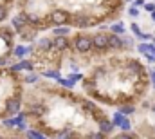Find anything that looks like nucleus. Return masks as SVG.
<instances>
[{"label": "nucleus", "instance_id": "obj_1", "mask_svg": "<svg viewBox=\"0 0 155 139\" xmlns=\"http://www.w3.org/2000/svg\"><path fill=\"white\" fill-rule=\"evenodd\" d=\"M71 49H72L76 54H79V56L90 54V53H92V35L76 33V35L71 38Z\"/></svg>", "mask_w": 155, "mask_h": 139}, {"label": "nucleus", "instance_id": "obj_2", "mask_svg": "<svg viewBox=\"0 0 155 139\" xmlns=\"http://www.w3.org/2000/svg\"><path fill=\"white\" fill-rule=\"evenodd\" d=\"M92 53L96 56H103V54L110 53V47H108V33L97 31L96 35H92Z\"/></svg>", "mask_w": 155, "mask_h": 139}, {"label": "nucleus", "instance_id": "obj_3", "mask_svg": "<svg viewBox=\"0 0 155 139\" xmlns=\"http://www.w3.org/2000/svg\"><path fill=\"white\" fill-rule=\"evenodd\" d=\"M20 110H22V94H20V92H16V94L9 96V98L5 100L2 117H4V119H5V117H11V116L18 114Z\"/></svg>", "mask_w": 155, "mask_h": 139}, {"label": "nucleus", "instance_id": "obj_4", "mask_svg": "<svg viewBox=\"0 0 155 139\" xmlns=\"http://www.w3.org/2000/svg\"><path fill=\"white\" fill-rule=\"evenodd\" d=\"M71 11L67 9H61V7H56L49 13V22L51 25L54 27H61V25H71Z\"/></svg>", "mask_w": 155, "mask_h": 139}, {"label": "nucleus", "instance_id": "obj_5", "mask_svg": "<svg viewBox=\"0 0 155 139\" xmlns=\"http://www.w3.org/2000/svg\"><path fill=\"white\" fill-rule=\"evenodd\" d=\"M79 107H81V110H83L85 114H88L90 117H94V121H99L101 117H105L103 110L94 103L92 100H85V98H83V100L79 101Z\"/></svg>", "mask_w": 155, "mask_h": 139}, {"label": "nucleus", "instance_id": "obj_6", "mask_svg": "<svg viewBox=\"0 0 155 139\" xmlns=\"http://www.w3.org/2000/svg\"><path fill=\"white\" fill-rule=\"evenodd\" d=\"M71 27L79 29V31L88 29V27H92V18L87 13H74L71 16Z\"/></svg>", "mask_w": 155, "mask_h": 139}, {"label": "nucleus", "instance_id": "obj_7", "mask_svg": "<svg viewBox=\"0 0 155 139\" xmlns=\"http://www.w3.org/2000/svg\"><path fill=\"white\" fill-rule=\"evenodd\" d=\"M35 51H38L40 54H49L54 51V36L49 38V36H41L35 42Z\"/></svg>", "mask_w": 155, "mask_h": 139}, {"label": "nucleus", "instance_id": "obj_8", "mask_svg": "<svg viewBox=\"0 0 155 139\" xmlns=\"http://www.w3.org/2000/svg\"><path fill=\"white\" fill-rule=\"evenodd\" d=\"M11 27H13V31H15L16 35H20L24 29L29 27V22H27V15H25V11L16 13V15L11 18Z\"/></svg>", "mask_w": 155, "mask_h": 139}, {"label": "nucleus", "instance_id": "obj_9", "mask_svg": "<svg viewBox=\"0 0 155 139\" xmlns=\"http://www.w3.org/2000/svg\"><path fill=\"white\" fill-rule=\"evenodd\" d=\"M112 123H114L116 128H121V132H130V130H132V121H130V117L124 116V114H121L119 110L114 112V116H112Z\"/></svg>", "mask_w": 155, "mask_h": 139}, {"label": "nucleus", "instance_id": "obj_10", "mask_svg": "<svg viewBox=\"0 0 155 139\" xmlns=\"http://www.w3.org/2000/svg\"><path fill=\"white\" fill-rule=\"evenodd\" d=\"M31 53H35V45L33 43L31 45H15L13 51H11L13 58H16V60H25V56L31 54Z\"/></svg>", "mask_w": 155, "mask_h": 139}, {"label": "nucleus", "instance_id": "obj_11", "mask_svg": "<svg viewBox=\"0 0 155 139\" xmlns=\"http://www.w3.org/2000/svg\"><path fill=\"white\" fill-rule=\"evenodd\" d=\"M71 49V38L69 36H54V51L63 54Z\"/></svg>", "mask_w": 155, "mask_h": 139}, {"label": "nucleus", "instance_id": "obj_12", "mask_svg": "<svg viewBox=\"0 0 155 139\" xmlns=\"http://www.w3.org/2000/svg\"><path fill=\"white\" fill-rule=\"evenodd\" d=\"M96 125H97V130H99V132H103L105 136H110V134L114 132V128H116V127H114V123H112V119H108L107 116H105V117H101L99 121H96Z\"/></svg>", "mask_w": 155, "mask_h": 139}, {"label": "nucleus", "instance_id": "obj_13", "mask_svg": "<svg viewBox=\"0 0 155 139\" xmlns=\"http://www.w3.org/2000/svg\"><path fill=\"white\" fill-rule=\"evenodd\" d=\"M9 70H13V72H31V70H35V63L31 60H20L18 63H13Z\"/></svg>", "mask_w": 155, "mask_h": 139}, {"label": "nucleus", "instance_id": "obj_14", "mask_svg": "<svg viewBox=\"0 0 155 139\" xmlns=\"http://www.w3.org/2000/svg\"><path fill=\"white\" fill-rule=\"evenodd\" d=\"M45 112H47V108L41 103H29L25 107V114L27 116H33V117H41Z\"/></svg>", "mask_w": 155, "mask_h": 139}, {"label": "nucleus", "instance_id": "obj_15", "mask_svg": "<svg viewBox=\"0 0 155 139\" xmlns=\"http://www.w3.org/2000/svg\"><path fill=\"white\" fill-rule=\"evenodd\" d=\"M108 47H110V53H123V40L119 35L114 33H108Z\"/></svg>", "mask_w": 155, "mask_h": 139}, {"label": "nucleus", "instance_id": "obj_16", "mask_svg": "<svg viewBox=\"0 0 155 139\" xmlns=\"http://www.w3.org/2000/svg\"><path fill=\"white\" fill-rule=\"evenodd\" d=\"M110 33L119 35V36H124V33H126V27H124V24H123V22H114V24L110 25Z\"/></svg>", "mask_w": 155, "mask_h": 139}, {"label": "nucleus", "instance_id": "obj_17", "mask_svg": "<svg viewBox=\"0 0 155 139\" xmlns=\"http://www.w3.org/2000/svg\"><path fill=\"white\" fill-rule=\"evenodd\" d=\"M135 110H137V107L134 103H123L119 107V112L124 116H132V114H135Z\"/></svg>", "mask_w": 155, "mask_h": 139}, {"label": "nucleus", "instance_id": "obj_18", "mask_svg": "<svg viewBox=\"0 0 155 139\" xmlns=\"http://www.w3.org/2000/svg\"><path fill=\"white\" fill-rule=\"evenodd\" d=\"M41 74L45 76V78H51V80H60L61 78V72H60V69H47V70H41Z\"/></svg>", "mask_w": 155, "mask_h": 139}, {"label": "nucleus", "instance_id": "obj_19", "mask_svg": "<svg viewBox=\"0 0 155 139\" xmlns=\"http://www.w3.org/2000/svg\"><path fill=\"white\" fill-rule=\"evenodd\" d=\"M2 123H4V127H5V128H16V127H18V123H20V119H18L16 116H11V117H5Z\"/></svg>", "mask_w": 155, "mask_h": 139}, {"label": "nucleus", "instance_id": "obj_20", "mask_svg": "<svg viewBox=\"0 0 155 139\" xmlns=\"http://www.w3.org/2000/svg\"><path fill=\"white\" fill-rule=\"evenodd\" d=\"M38 78H40L38 74H36L35 70H31V72H27V74L24 76V83H25V85H33V83L38 81Z\"/></svg>", "mask_w": 155, "mask_h": 139}, {"label": "nucleus", "instance_id": "obj_21", "mask_svg": "<svg viewBox=\"0 0 155 139\" xmlns=\"http://www.w3.org/2000/svg\"><path fill=\"white\" fill-rule=\"evenodd\" d=\"M69 35H71V27H67V25L52 29V36H69Z\"/></svg>", "mask_w": 155, "mask_h": 139}, {"label": "nucleus", "instance_id": "obj_22", "mask_svg": "<svg viewBox=\"0 0 155 139\" xmlns=\"http://www.w3.org/2000/svg\"><path fill=\"white\" fill-rule=\"evenodd\" d=\"M25 137L27 139H47V136L38 132V130H25Z\"/></svg>", "mask_w": 155, "mask_h": 139}, {"label": "nucleus", "instance_id": "obj_23", "mask_svg": "<svg viewBox=\"0 0 155 139\" xmlns=\"http://www.w3.org/2000/svg\"><path fill=\"white\" fill-rule=\"evenodd\" d=\"M135 49H137V53H141V54L144 56V54L148 53V49H150V42H141V43H137Z\"/></svg>", "mask_w": 155, "mask_h": 139}, {"label": "nucleus", "instance_id": "obj_24", "mask_svg": "<svg viewBox=\"0 0 155 139\" xmlns=\"http://www.w3.org/2000/svg\"><path fill=\"white\" fill-rule=\"evenodd\" d=\"M85 139H107V136H105L103 132H99V130H92V132L87 134Z\"/></svg>", "mask_w": 155, "mask_h": 139}, {"label": "nucleus", "instance_id": "obj_25", "mask_svg": "<svg viewBox=\"0 0 155 139\" xmlns=\"http://www.w3.org/2000/svg\"><path fill=\"white\" fill-rule=\"evenodd\" d=\"M112 139H137V136H135V134H132V132H121V134L114 136Z\"/></svg>", "mask_w": 155, "mask_h": 139}, {"label": "nucleus", "instance_id": "obj_26", "mask_svg": "<svg viewBox=\"0 0 155 139\" xmlns=\"http://www.w3.org/2000/svg\"><path fill=\"white\" fill-rule=\"evenodd\" d=\"M58 83H60L61 87H65V89H72V87H74V83H72L69 78H60V80H58Z\"/></svg>", "mask_w": 155, "mask_h": 139}, {"label": "nucleus", "instance_id": "obj_27", "mask_svg": "<svg viewBox=\"0 0 155 139\" xmlns=\"http://www.w3.org/2000/svg\"><path fill=\"white\" fill-rule=\"evenodd\" d=\"M7 13H9V7L4 5V4H0V24L7 18Z\"/></svg>", "mask_w": 155, "mask_h": 139}, {"label": "nucleus", "instance_id": "obj_28", "mask_svg": "<svg viewBox=\"0 0 155 139\" xmlns=\"http://www.w3.org/2000/svg\"><path fill=\"white\" fill-rule=\"evenodd\" d=\"M128 15L132 16V18H137L141 13H139V7H135V5H132V7H128Z\"/></svg>", "mask_w": 155, "mask_h": 139}, {"label": "nucleus", "instance_id": "obj_29", "mask_svg": "<svg viewBox=\"0 0 155 139\" xmlns=\"http://www.w3.org/2000/svg\"><path fill=\"white\" fill-rule=\"evenodd\" d=\"M9 63H11V60H9L7 56L0 54V67H5V65H9Z\"/></svg>", "mask_w": 155, "mask_h": 139}, {"label": "nucleus", "instance_id": "obj_30", "mask_svg": "<svg viewBox=\"0 0 155 139\" xmlns=\"http://www.w3.org/2000/svg\"><path fill=\"white\" fill-rule=\"evenodd\" d=\"M144 11L153 13V11H155V2H148V4H144Z\"/></svg>", "mask_w": 155, "mask_h": 139}, {"label": "nucleus", "instance_id": "obj_31", "mask_svg": "<svg viewBox=\"0 0 155 139\" xmlns=\"http://www.w3.org/2000/svg\"><path fill=\"white\" fill-rule=\"evenodd\" d=\"M148 76H150V83L153 85V90H155V69L150 70V74H148Z\"/></svg>", "mask_w": 155, "mask_h": 139}, {"label": "nucleus", "instance_id": "obj_32", "mask_svg": "<svg viewBox=\"0 0 155 139\" xmlns=\"http://www.w3.org/2000/svg\"><path fill=\"white\" fill-rule=\"evenodd\" d=\"M144 4H146L144 0H135V2H134V5H135V7H144Z\"/></svg>", "mask_w": 155, "mask_h": 139}, {"label": "nucleus", "instance_id": "obj_33", "mask_svg": "<svg viewBox=\"0 0 155 139\" xmlns=\"http://www.w3.org/2000/svg\"><path fill=\"white\" fill-rule=\"evenodd\" d=\"M148 53H150L152 56H155V43H152V42H150V49H148Z\"/></svg>", "mask_w": 155, "mask_h": 139}, {"label": "nucleus", "instance_id": "obj_34", "mask_svg": "<svg viewBox=\"0 0 155 139\" xmlns=\"http://www.w3.org/2000/svg\"><path fill=\"white\" fill-rule=\"evenodd\" d=\"M150 18H152V20L155 22V11H153V13H150Z\"/></svg>", "mask_w": 155, "mask_h": 139}, {"label": "nucleus", "instance_id": "obj_35", "mask_svg": "<svg viewBox=\"0 0 155 139\" xmlns=\"http://www.w3.org/2000/svg\"><path fill=\"white\" fill-rule=\"evenodd\" d=\"M150 108H152V112H155V103L152 105V107H150Z\"/></svg>", "mask_w": 155, "mask_h": 139}, {"label": "nucleus", "instance_id": "obj_36", "mask_svg": "<svg viewBox=\"0 0 155 139\" xmlns=\"http://www.w3.org/2000/svg\"><path fill=\"white\" fill-rule=\"evenodd\" d=\"M2 76H4V70H2V67H0V78H2Z\"/></svg>", "mask_w": 155, "mask_h": 139}, {"label": "nucleus", "instance_id": "obj_37", "mask_svg": "<svg viewBox=\"0 0 155 139\" xmlns=\"http://www.w3.org/2000/svg\"><path fill=\"white\" fill-rule=\"evenodd\" d=\"M152 43H155V36H153V38H152Z\"/></svg>", "mask_w": 155, "mask_h": 139}, {"label": "nucleus", "instance_id": "obj_38", "mask_svg": "<svg viewBox=\"0 0 155 139\" xmlns=\"http://www.w3.org/2000/svg\"><path fill=\"white\" fill-rule=\"evenodd\" d=\"M11 139H20V137H11Z\"/></svg>", "mask_w": 155, "mask_h": 139}, {"label": "nucleus", "instance_id": "obj_39", "mask_svg": "<svg viewBox=\"0 0 155 139\" xmlns=\"http://www.w3.org/2000/svg\"><path fill=\"white\" fill-rule=\"evenodd\" d=\"M0 139H4V137H2V136H0Z\"/></svg>", "mask_w": 155, "mask_h": 139}]
</instances>
